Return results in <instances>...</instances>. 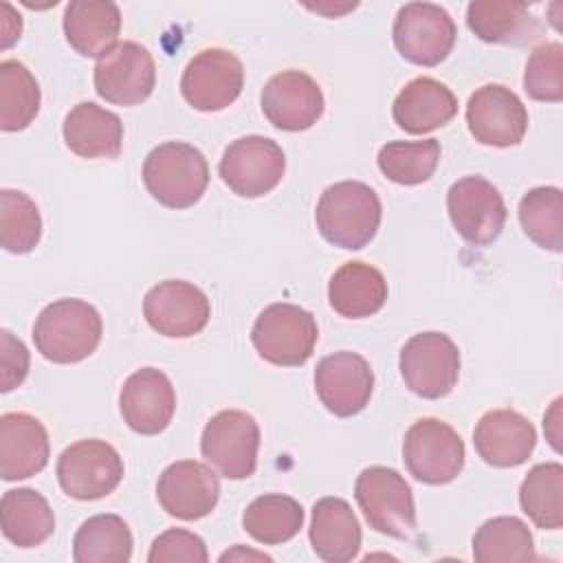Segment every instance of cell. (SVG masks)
Masks as SVG:
<instances>
[{"label":"cell","instance_id":"obj_1","mask_svg":"<svg viewBox=\"0 0 563 563\" xmlns=\"http://www.w3.org/2000/svg\"><path fill=\"white\" fill-rule=\"evenodd\" d=\"M383 218L378 194L361 180H341L323 189L314 220L325 242L345 251L367 246Z\"/></svg>","mask_w":563,"mask_h":563},{"label":"cell","instance_id":"obj_2","mask_svg":"<svg viewBox=\"0 0 563 563\" xmlns=\"http://www.w3.org/2000/svg\"><path fill=\"white\" fill-rule=\"evenodd\" d=\"M103 323L99 310L75 297L48 303L35 319L33 343L37 352L57 365L88 358L101 343Z\"/></svg>","mask_w":563,"mask_h":563},{"label":"cell","instance_id":"obj_3","mask_svg":"<svg viewBox=\"0 0 563 563\" xmlns=\"http://www.w3.org/2000/svg\"><path fill=\"white\" fill-rule=\"evenodd\" d=\"M143 185L158 205L187 209L202 198L209 185L207 158L189 143H161L143 161Z\"/></svg>","mask_w":563,"mask_h":563},{"label":"cell","instance_id":"obj_4","mask_svg":"<svg viewBox=\"0 0 563 563\" xmlns=\"http://www.w3.org/2000/svg\"><path fill=\"white\" fill-rule=\"evenodd\" d=\"M317 339L319 330L312 312L286 301L266 306L251 330L257 354L277 367L303 365L312 356Z\"/></svg>","mask_w":563,"mask_h":563},{"label":"cell","instance_id":"obj_5","mask_svg":"<svg viewBox=\"0 0 563 563\" xmlns=\"http://www.w3.org/2000/svg\"><path fill=\"white\" fill-rule=\"evenodd\" d=\"M354 497L372 530L394 539L413 534V493L398 471L387 466L363 468L354 482Z\"/></svg>","mask_w":563,"mask_h":563},{"label":"cell","instance_id":"obj_6","mask_svg":"<svg viewBox=\"0 0 563 563\" xmlns=\"http://www.w3.org/2000/svg\"><path fill=\"white\" fill-rule=\"evenodd\" d=\"M464 440L449 422L420 418L405 433V466L422 484L442 486L453 482L464 468Z\"/></svg>","mask_w":563,"mask_h":563},{"label":"cell","instance_id":"obj_7","mask_svg":"<svg viewBox=\"0 0 563 563\" xmlns=\"http://www.w3.org/2000/svg\"><path fill=\"white\" fill-rule=\"evenodd\" d=\"M398 367L411 394L438 400L457 385L460 350L444 332H420L402 345Z\"/></svg>","mask_w":563,"mask_h":563},{"label":"cell","instance_id":"obj_8","mask_svg":"<svg viewBox=\"0 0 563 563\" xmlns=\"http://www.w3.org/2000/svg\"><path fill=\"white\" fill-rule=\"evenodd\" d=\"M202 457L227 479H246L257 468L260 427L240 409L218 411L200 435Z\"/></svg>","mask_w":563,"mask_h":563},{"label":"cell","instance_id":"obj_9","mask_svg":"<svg viewBox=\"0 0 563 563\" xmlns=\"http://www.w3.org/2000/svg\"><path fill=\"white\" fill-rule=\"evenodd\" d=\"M396 51L416 66H438L455 46L457 29L446 9L433 2H407L391 26Z\"/></svg>","mask_w":563,"mask_h":563},{"label":"cell","instance_id":"obj_10","mask_svg":"<svg viewBox=\"0 0 563 563\" xmlns=\"http://www.w3.org/2000/svg\"><path fill=\"white\" fill-rule=\"evenodd\" d=\"M121 479L123 457L106 440H79L57 457V482L73 499L92 501L108 497Z\"/></svg>","mask_w":563,"mask_h":563},{"label":"cell","instance_id":"obj_11","mask_svg":"<svg viewBox=\"0 0 563 563\" xmlns=\"http://www.w3.org/2000/svg\"><path fill=\"white\" fill-rule=\"evenodd\" d=\"M218 172L233 194L260 198L279 185L286 172V156L273 139L249 134L227 145Z\"/></svg>","mask_w":563,"mask_h":563},{"label":"cell","instance_id":"obj_12","mask_svg":"<svg viewBox=\"0 0 563 563\" xmlns=\"http://www.w3.org/2000/svg\"><path fill=\"white\" fill-rule=\"evenodd\" d=\"M156 86V64L152 53L132 40L117 42L97 59L95 90L114 106H139Z\"/></svg>","mask_w":563,"mask_h":563},{"label":"cell","instance_id":"obj_13","mask_svg":"<svg viewBox=\"0 0 563 563\" xmlns=\"http://www.w3.org/2000/svg\"><path fill=\"white\" fill-rule=\"evenodd\" d=\"M446 211L455 231L475 246L495 242L506 224V202L484 176H464L449 187Z\"/></svg>","mask_w":563,"mask_h":563},{"label":"cell","instance_id":"obj_14","mask_svg":"<svg viewBox=\"0 0 563 563\" xmlns=\"http://www.w3.org/2000/svg\"><path fill=\"white\" fill-rule=\"evenodd\" d=\"M244 66L227 48H205L189 59L180 77L183 99L200 112L229 108L242 92Z\"/></svg>","mask_w":563,"mask_h":563},{"label":"cell","instance_id":"obj_15","mask_svg":"<svg viewBox=\"0 0 563 563\" xmlns=\"http://www.w3.org/2000/svg\"><path fill=\"white\" fill-rule=\"evenodd\" d=\"M466 125L482 145L512 147L526 136L528 110L510 88L486 84L466 101Z\"/></svg>","mask_w":563,"mask_h":563},{"label":"cell","instance_id":"obj_16","mask_svg":"<svg viewBox=\"0 0 563 563\" xmlns=\"http://www.w3.org/2000/svg\"><path fill=\"white\" fill-rule=\"evenodd\" d=\"M143 314L158 334L187 339L207 328L211 303L198 286L185 279H165L145 292Z\"/></svg>","mask_w":563,"mask_h":563},{"label":"cell","instance_id":"obj_17","mask_svg":"<svg viewBox=\"0 0 563 563\" xmlns=\"http://www.w3.org/2000/svg\"><path fill=\"white\" fill-rule=\"evenodd\" d=\"M314 391L330 413L350 418L367 407L374 391V372L361 354L341 350L317 363Z\"/></svg>","mask_w":563,"mask_h":563},{"label":"cell","instance_id":"obj_18","mask_svg":"<svg viewBox=\"0 0 563 563\" xmlns=\"http://www.w3.org/2000/svg\"><path fill=\"white\" fill-rule=\"evenodd\" d=\"M264 117L284 132H303L323 114V92L303 70H282L273 75L260 95Z\"/></svg>","mask_w":563,"mask_h":563},{"label":"cell","instance_id":"obj_19","mask_svg":"<svg viewBox=\"0 0 563 563\" xmlns=\"http://www.w3.org/2000/svg\"><path fill=\"white\" fill-rule=\"evenodd\" d=\"M161 508L183 521L207 517L220 499V479L211 466L196 460L169 464L156 482Z\"/></svg>","mask_w":563,"mask_h":563},{"label":"cell","instance_id":"obj_20","mask_svg":"<svg viewBox=\"0 0 563 563\" xmlns=\"http://www.w3.org/2000/svg\"><path fill=\"white\" fill-rule=\"evenodd\" d=\"M123 422L139 435H158L176 411V391L167 374L156 367H141L130 374L119 394Z\"/></svg>","mask_w":563,"mask_h":563},{"label":"cell","instance_id":"obj_21","mask_svg":"<svg viewBox=\"0 0 563 563\" xmlns=\"http://www.w3.org/2000/svg\"><path fill=\"white\" fill-rule=\"evenodd\" d=\"M477 455L495 468L521 466L537 446L532 422L515 409L486 411L473 431Z\"/></svg>","mask_w":563,"mask_h":563},{"label":"cell","instance_id":"obj_22","mask_svg":"<svg viewBox=\"0 0 563 563\" xmlns=\"http://www.w3.org/2000/svg\"><path fill=\"white\" fill-rule=\"evenodd\" d=\"M51 444L40 418L24 411L0 416V475L4 482L26 479L48 464Z\"/></svg>","mask_w":563,"mask_h":563},{"label":"cell","instance_id":"obj_23","mask_svg":"<svg viewBox=\"0 0 563 563\" xmlns=\"http://www.w3.org/2000/svg\"><path fill=\"white\" fill-rule=\"evenodd\" d=\"M457 114L451 88L433 77H416L398 92L391 106L396 125L409 134H427L446 125Z\"/></svg>","mask_w":563,"mask_h":563},{"label":"cell","instance_id":"obj_24","mask_svg":"<svg viewBox=\"0 0 563 563\" xmlns=\"http://www.w3.org/2000/svg\"><path fill=\"white\" fill-rule=\"evenodd\" d=\"M312 552L328 563H347L361 550V523L341 497H321L312 506L308 528Z\"/></svg>","mask_w":563,"mask_h":563},{"label":"cell","instance_id":"obj_25","mask_svg":"<svg viewBox=\"0 0 563 563\" xmlns=\"http://www.w3.org/2000/svg\"><path fill=\"white\" fill-rule=\"evenodd\" d=\"M62 132L66 147L81 158H117L121 154V119L92 101L73 106L64 117Z\"/></svg>","mask_w":563,"mask_h":563},{"label":"cell","instance_id":"obj_26","mask_svg":"<svg viewBox=\"0 0 563 563\" xmlns=\"http://www.w3.org/2000/svg\"><path fill=\"white\" fill-rule=\"evenodd\" d=\"M64 35L81 57H101L108 53L121 31V11L110 0H73L64 9Z\"/></svg>","mask_w":563,"mask_h":563},{"label":"cell","instance_id":"obj_27","mask_svg":"<svg viewBox=\"0 0 563 563\" xmlns=\"http://www.w3.org/2000/svg\"><path fill=\"white\" fill-rule=\"evenodd\" d=\"M466 24L488 44L526 46L541 35V22L523 2L473 0L466 9Z\"/></svg>","mask_w":563,"mask_h":563},{"label":"cell","instance_id":"obj_28","mask_svg":"<svg viewBox=\"0 0 563 563\" xmlns=\"http://www.w3.org/2000/svg\"><path fill=\"white\" fill-rule=\"evenodd\" d=\"M328 301L345 319H365L385 306L387 282L372 264L345 262L330 277Z\"/></svg>","mask_w":563,"mask_h":563},{"label":"cell","instance_id":"obj_29","mask_svg":"<svg viewBox=\"0 0 563 563\" xmlns=\"http://www.w3.org/2000/svg\"><path fill=\"white\" fill-rule=\"evenodd\" d=\"M2 534L18 548L42 545L55 530L48 499L33 488H11L0 499Z\"/></svg>","mask_w":563,"mask_h":563},{"label":"cell","instance_id":"obj_30","mask_svg":"<svg viewBox=\"0 0 563 563\" xmlns=\"http://www.w3.org/2000/svg\"><path fill=\"white\" fill-rule=\"evenodd\" d=\"M73 559L77 563H128L132 559V532L119 515L88 517L75 532Z\"/></svg>","mask_w":563,"mask_h":563},{"label":"cell","instance_id":"obj_31","mask_svg":"<svg viewBox=\"0 0 563 563\" xmlns=\"http://www.w3.org/2000/svg\"><path fill=\"white\" fill-rule=\"evenodd\" d=\"M473 559L479 563H523L534 561V539L519 517H493L473 534Z\"/></svg>","mask_w":563,"mask_h":563},{"label":"cell","instance_id":"obj_32","mask_svg":"<svg viewBox=\"0 0 563 563\" xmlns=\"http://www.w3.org/2000/svg\"><path fill=\"white\" fill-rule=\"evenodd\" d=\"M242 526L257 543L279 545L297 537L303 528V508L288 495H260L246 506Z\"/></svg>","mask_w":563,"mask_h":563},{"label":"cell","instance_id":"obj_33","mask_svg":"<svg viewBox=\"0 0 563 563\" xmlns=\"http://www.w3.org/2000/svg\"><path fill=\"white\" fill-rule=\"evenodd\" d=\"M519 506L537 528L559 530L563 526V466L559 462L532 466L519 486Z\"/></svg>","mask_w":563,"mask_h":563},{"label":"cell","instance_id":"obj_34","mask_svg":"<svg viewBox=\"0 0 563 563\" xmlns=\"http://www.w3.org/2000/svg\"><path fill=\"white\" fill-rule=\"evenodd\" d=\"M40 84L18 59L0 64V128L18 132L33 123L40 112Z\"/></svg>","mask_w":563,"mask_h":563},{"label":"cell","instance_id":"obj_35","mask_svg":"<svg viewBox=\"0 0 563 563\" xmlns=\"http://www.w3.org/2000/svg\"><path fill=\"white\" fill-rule=\"evenodd\" d=\"M519 222L523 233L552 253L563 249V194L559 187H534L519 200Z\"/></svg>","mask_w":563,"mask_h":563},{"label":"cell","instance_id":"obj_36","mask_svg":"<svg viewBox=\"0 0 563 563\" xmlns=\"http://www.w3.org/2000/svg\"><path fill=\"white\" fill-rule=\"evenodd\" d=\"M376 163L383 176L396 185H422L440 163V143L435 139L389 141L378 150Z\"/></svg>","mask_w":563,"mask_h":563},{"label":"cell","instance_id":"obj_37","mask_svg":"<svg viewBox=\"0 0 563 563\" xmlns=\"http://www.w3.org/2000/svg\"><path fill=\"white\" fill-rule=\"evenodd\" d=\"M42 240V218L37 205L15 189L0 191V244L4 251L24 255Z\"/></svg>","mask_w":563,"mask_h":563},{"label":"cell","instance_id":"obj_38","mask_svg":"<svg viewBox=\"0 0 563 563\" xmlns=\"http://www.w3.org/2000/svg\"><path fill=\"white\" fill-rule=\"evenodd\" d=\"M523 90L534 101L559 103L563 99V46L561 42L539 44L526 64Z\"/></svg>","mask_w":563,"mask_h":563},{"label":"cell","instance_id":"obj_39","mask_svg":"<svg viewBox=\"0 0 563 563\" xmlns=\"http://www.w3.org/2000/svg\"><path fill=\"white\" fill-rule=\"evenodd\" d=\"M147 561L150 563H174V561L207 563L209 554H207L205 541L198 534L183 528H169L152 541Z\"/></svg>","mask_w":563,"mask_h":563},{"label":"cell","instance_id":"obj_40","mask_svg":"<svg viewBox=\"0 0 563 563\" xmlns=\"http://www.w3.org/2000/svg\"><path fill=\"white\" fill-rule=\"evenodd\" d=\"M29 374V350L9 330H0V391H11Z\"/></svg>","mask_w":563,"mask_h":563},{"label":"cell","instance_id":"obj_41","mask_svg":"<svg viewBox=\"0 0 563 563\" xmlns=\"http://www.w3.org/2000/svg\"><path fill=\"white\" fill-rule=\"evenodd\" d=\"M22 33V20L20 13L13 11L9 2H2V48H9L15 40H20Z\"/></svg>","mask_w":563,"mask_h":563},{"label":"cell","instance_id":"obj_42","mask_svg":"<svg viewBox=\"0 0 563 563\" xmlns=\"http://www.w3.org/2000/svg\"><path fill=\"white\" fill-rule=\"evenodd\" d=\"M231 559H260V561H273L268 554H262V552H251V550H246V552H244V548H242V545H238L235 550L224 552V554L220 556V561H231Z\"/></svg>","mask_w":563,"mask_h":563}]
</instances>
